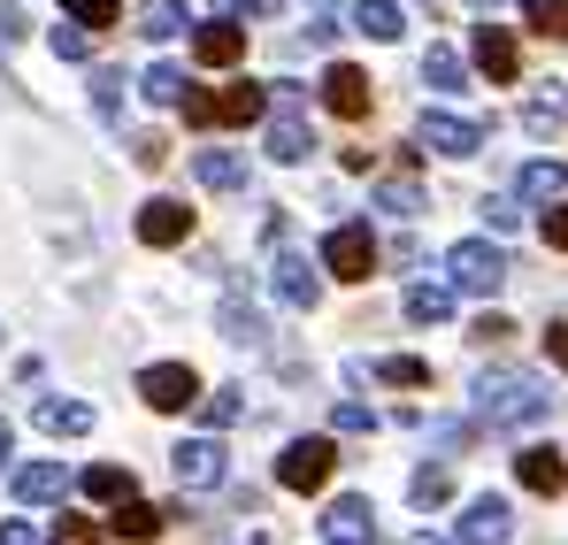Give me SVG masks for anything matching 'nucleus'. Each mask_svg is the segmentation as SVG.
<instances>
[{
  "instance_id": "f257e3e1",
  "label": "nucleus",
  "mask_w": 568,
  "mask_h": 545,
  "mask_svg": "<svg viewBox=\"0 0 568 545\" xmlns=\"http://www.w3.org/2000/svg\"><path fill=\"white\" fill-rule=\"evenodd\" d=\"M476 415L491 431H538L554 415V392L530 376V369H484L476 376Z\"/></svg>"
},
{
  "instance_id": "f03ea898",
  "label": "nucleus",
  "mask_w": 568,
  "mask_h": 545,
  "mask_svg": "<svg viewBox=\"0 0 568 545\" xmlns=\"http://www.w3.org/2000/svg\"><path fill=\"white\" fill-rule=\"evenodd\" d=\"M178 108H185L192 131H215V123H254V115L270 108V85H254V78H239V85H223V92L185 85V92H178Z\"/></svg>"
},
{
  "instance_id": "7ed1b4c3",
  "label": "nucleus",
  "mask_w": 568,
  "mask_h": 545,
  "mask_svg": "<svg viewBox=\"0 0 568 545\" xmlns=\"http://www.w3.org/2000/svg\"><path fill=\"white\" fill-rule=\"evenodd\" d=\"M307 147H315V131H307V92L300 85H277L270 92V162H307Z\"/></svg>"
},
{
  "instance_id": "20e7f679",
  "label": "nucleus",
  "mask_w": 568,
  "mask_h": 545,
  "mask_svg": "<svg viewBox=\"0 0 568 545\" xmlns=\"http://www.w3.org/2000/svg\"><path fill=\"white\" fill-rule=\"evenodd\" d=\"M446 270H454V292H484V300H491L515 262H507V246H491V239H462V246L446 254Z\"/></svg>"
},
{
  "instance_id": "39448f33",
  "label": "nucleus",
  "mask_w": 568,
  "mask_h": 545,
  "mask_svg": "<svg viewBox=\"0 0 568 545\" xmlns=\"http://www.w3.org/2000/svg\"><path fill=\"white\" fill-rule=\"evenodd\" d=\"M315 270L346 276V284H369L377 276V239H369V223H338L331 239H323V262Z\"/></svg>"
},
{
  "instance_id": "423d86ee",
  "label": "nucleus",
  "mask_w": 568,
  "mask_h": 545,
  "mask_svg": "<svg viewBox=\"0 0 568 545\" xmlns=\"http://www.w3.org/2000/svg\"><path fill=\"white\" fill-rule=\"evenodd\" d=\"M331 468H338V446H331V438H292L277 454V484L284 492H323Z\"/></svg>"
},
{
  "instance_id": "0eeeda50",
  "label": "nucleus",
  "mask_w": 568,
  "mask_h": 545,
  "mask_svg": "<svg viewBox=\"0 0 568 545\" xmlns=\"http://www.w3.org/2000/svg\"><path fill=\"white\" fill-rule=\"evenodd\" d=\"M139 400H146L154 415H178V407L200 400V376H192L185 362H154V369H139Z\"/></svg>"
},
{
  "instance_id": "6e6552de",
  "label": "nucleus",
  "mask_w": 568,
  "mask_h": 545,
  "mask_svg": "<svg viewBox=\"0 0 568 545\" xmlns=\"http://www.w3.org/2000/svg\"><path fill=\"white\" fill-rule=\"evenodd\" d=\"M415 147H430V154H446V162H469L476 147H484V123L430 108V115H423V131H415Z\"/></svg>"
},
{
  "instance_id": "1a4fd4ad",
  "label": "nucleus",
  "mask_w": 568,
  "mask_h": 545,
  "mask_svg": "<svg viewBox=\"0 0 568 545\" xmlns=\"http://www.w3.org/2000/svg\"><path fill=\"white\" fill-rule=\"evenodd\" d=\"M170 468H178L185 492H215V484L231 476V454H223V438H185V446L170 454Z\"/></svg>"
},
{
  "instance_id": "9d476101",
  "label": "nucleus",
  "mask_w": 568,
  "mask_h": 545,
  "mask_svg": "<svg viewBox=\"0 0 568 545\" xmlns=\"http://www.w3.org/2000/svg\"><path fill=\"white\" fill-rule=\"evenodd\" d=\"M323 545H377V507H369L362 492L331 499V507H323Z\"/></svg>"
},
{
  "instance_id": "9b49d317",
  "label": "nucleus",
  "mask_w": 568,
  "mask_h": 545,
  "mask_svg": "<svg viewBox=\"0 0 568 545\" xmlns=\"http://www.w3.org/2000/svg\"><path fill=\"white\" fill-rule=\"evenodd\" d=\"M270 292H277L292 315H307V307L323 300V276H315V262H300V254H277V262H270Z\"/></svg>"
},
{
  "instance_id": "f8f14e48",
  "label": "nucleus",
  "mask_w": 568,
  "mask_h": 545,
  "mask_svg": "<svg viewBox=\"0 0 568 545\" xmlns=\"http://www.w3.org/2000/svg\"><path fill=\"white\" fill-rule=\"evenodd\" d=\"M323 108H331L338 123H362V115H369V78H362L354 62H331V70H323Z\"/></svg>"
},
{
  "instance_id": "ddd939ff",
  "label": "nucleus",
  "mask_w": 568,
  "mask_h": 545,
  "mask_svg": "<svg viewBox=\"0 0 568 545\" xmlns=\"http://www.w3.org/2000/svg\"><path fill=\"white\" fill-rule=\"evenodd\" d=\"M185 239H192L185 200H146V208H139V246H185Z\"/></svg>"
},
{
  "instance_id": "4468645a",
  "label": "nucleus",
  "mask_w": 568,
  "mask_h": 545,
  "mask_svg": "<svg viewBox=\"0 0 568 545\" xmlns=\"http://www.w3.org/2000/svg\"><path fill=\"white\" fill-rule=\"evenodd\" d=\"M507 538H515V507H507L499 492L469 499V515H462V545H507Z\"/></svg>"
},
{
  "instance_id": "2eb2a0df",
  "label": "nucleus",
  "mask_w": 568,
  "mask_h": 545,
  "mask_svg": "<svg viewBox=\"0 0 568 545\" xmlns=\"http://www.w3.org/2000/svg\"><path fill=\"white\" fill-rule=\"evenodd\" d=\"M239 54H246V23H200L192 31V62L200 70H231Z\"/></svg>"
},
{
  "instance_id": "dca6fc26",
  "label": "nucleus",
  "mask_w": 568,
  "mask_h": 545,
  "mask_svg": "<svg viewBox=\"0 0 568 545\" xmlns=\"http://www.w3.org/2000/svg\"><path fill=\"white\" fill-rule=\"evenodd\" d=\"M476 70H484L491 85H507V78L523 70V54H515V39H507V23H476Z\"/></svg>"
},
{
  "instance_id": "f3484780",
  "label": "nucleus",
  "mask_w": 568,
  "mask_h": 545,
  "mask_svg": "<svg viewBox=\"0 0 568 545\" xmlns=\"http://www.w3.org/2000/svg\"><path fill=\"white\" fill-rule=\"evenodd\" d=\"M192 178L207 184V192H246V154H231V147H200V154H192Z\"/></svg>"
},
{
  "instance_id": "a211bd4d",
  "label": "nucleus",
  "mask_w": 568,
  "mask_h": 545,
  "mask_svg": "<svg viewBox=\"0 0 568 545\" xmlns=\"http://www.w3.org/2000/svg\"><path fill=\"white\" fill-rule=\"evenodd\" d=\"M108 523H115V538H139V545H146V538H162V531H170V507H146V499H131V492H123Z\"/></svg>"
},
{
  "instance_id": "6ab92c4d",
  "label": "nucleus",
  "mask_w": 568,
  "mask_h": 545,
  "mask_svg": "<svg viewBox=\"0 0 568 545\" xmlns=\"http://www.w3.org/2000/svg\"><path fill=\"white\" fill-rule=\"evenodd\" d=\"M515 476H523L530 492H546V499H554V492H568V461L554 454V446H530V454H515Z\"/></svg>"
},
{
  "instance_id": "aec40b11",
  "label": "nucleus",
  "mask_w": 568,
  "mask_h": 545,
  "mask_svg": "<svg viewBox=\"0 0 568 545\" xmlns=\"http://www.w3.org/2000/svg\"><path fill=\"white\" fill-rule=\"evenodd\" d=\"M31 415H39L47 438H85V431H93V407H85V400H39Z\"/></svg>"
},
{
  "instance_id": "412c9836",
  "label": "nucleus",
  "mask_w": 568,
  "mask_h": 545,
  "mask_svg": "<svg viewBox=\"0 0 568 545\" xmlns=\"http://www.w3.org/2000/svg\"><path fill=\"white\" fill-rule=\"evenodd\" d=\"M62 492H70L62 461H31V468H16V499H23V507H47V499H62Z\"/></svg>"
},
{
  "instance_id": "4be33fe9",
  "label": "nucleus",
  "mask_w": 568,
  "mask_h": 545,
  "mask_svg": "<svg viewBox=\"0 0 568 545\" xmlns=\"http://www.w3.org/2000/svg\"><path fill=\"white\" fill-rule=\"evenodd\" d=\"M354 31H369V39H399L407 31V16H399V0H354Z\"/></svg>"
},
{
  "instance_id": "5701e85b",
  "label": "nucleus",
  "mask_w": 568,
  "mask_h": 545,
  "mask_svg": "<svg viewBox=\"0 0 568 545\" xmlns=\"http://www.w3.org/2000/svg\"><path fill=\"white\" fill-rule=\"evenodd\" d=\"M78 492H85V499H100V507H115V499L131 492V468H115V461H93V468L78 476Z\"/></svg>"
},
{
  "instance_id": "b1692460",
  "label": "nucleus",
  "mask_w": 568,
  "mask_h": 545,
  "mask_svg": "<svg viewBox=\"0 0 568 545\" xmlns=\"http://www.w3.org/2000/svg\"><path fill=\"white\" fill-rule=\"evenodd\" d=\"M454 315V284H407V323H446Z\"/></svg>"
},
{
  "instance_id": "393cba45",
  "label": "nucleus",
  "mask_w": 568,
  "mask_h": 545,
  "mask_svg": "<svg viewBox=\"0 0 568 545\" xmlns=\"http://www.w3.org/2000/svg\"><path fill=\"white\" fill-rule=\"evenodd\" d=\"M192 16H185V0H139V31L146 39H178Z\"/></svg>"
},
{
  "instance_id": "a878e982",
  "label": "nucleus",
  "mask_w": 568,
  "mask_h": 545,
  "mask_svg": "<svg viewBox=\"0 0 568 545\" xmlns=\"http://www.w3.org/2000/svg\"><path fill=\"white\" fill-rule=\"evenodd\" d=\"M462 78H469V70H462L454 47H430V54H423V85L430 92H462Z\"/></svg>"
},
{
  "instance_id": "bb28decb",
  "label": "nucleus",
  "mask_w": 568,
  "mask_h": 545,
  "mask_svg": "<svg viewBox=\"0 0 568 545\" xmlns=\"http://www.w3.org/2000/svg\"><path fill=\"white\" fill-rule=\"evenodd\" d=\"M354 376H384V384H430V362L392 354V362H354Z\"/></svg>"
},
{
  "instance_id": "cd10ccee",
  "label": "nucleus",
  "mask_w": 568,
  "mask_h": 545,
  "mask_svg": "<svg viewBox=\"0 0 568 545\" xmlns=\"http://www.w3.org/2000/svg\"><path fill=\"white\" fill-rule=\"evenodd\" d=\"M178 92H185V70H178V62H154V70L139 78V100H154V108H178Z\"/></svg>"
},
{
  "instance_id": "c85d7f7f",
  "label": "nucleus",
  "mask_w": 568,
  "mask_h": 545,
  "mask_svg": "<svg viewBox=\"0 0 568 545\" xmlns=\"http://www.w3.org/2000/svg\"><path fill=\"white\" fill-rule=\"evenodd\" d=\"M568 192V162H530L523 170V200H561Z\"/></svg>"
},
{
  "instance_id": "c756f323",
  "label": "nucleus",
  "mask_w": 568,
  "mask_h": 545,
  "mask_svg": "<svg viewBox=\"0 0 568 545\" xmlns=\"http://www.w3.org/2000/svg\"><path fill=\"white\" fill-rule=\"evenodd\" d=\"M523 23L538 39H568V0H523Z\"/></svg>"
},
{
  "instance_id": "7c9ffc66",
  "label": "nucleus",
  "mask_w": 568,
  "mask_h": 545,
  "mask_svg": "<svg viewBox=\"0 0 568 545\" xmlns=\"http://www.w3.org/2000/svg\"><path fill=\"white\" fill-rule=\"evenodd\" d=\"M223 339H231V346H262V315H254L246 300H231V307H223Z\"/></svg>"
},
{
  "instance_id": "2f4dec72",
  "label": "nucleus",
  "mask_w": 568,
  "mask_h": 545,
  "mask_svg": "<svg viewBox=\"0 0 568 545\" xmlns=\"http://www.w3.org/2000/svg\"><path fill=\"white\" fill-rule=\"evenodd\" d=\"M239 415H246V400H239V392H200V423H207V431H231Z\"/></svg>"
},
{
  "instance_id": "473e14b6",
  "label": "nucleus",
  "mask_w": 568,
  "mask_h": 545,
  "mask_svg": "<svg viewBox=\"0 0 568 545\" xmlns=\"http://www.w3.org/2000/svg\"><path fill=\"white\" fill-rule=\"evenodd\" d=\"M47 47H54L62 62H85V54H93V31H85V23H54V31H47Z\"/></svg>"
},
{
  "instance_id": "72a5a7b5",
  "label": "nucleus",
  "mask_w": 568,
  "mask_h": 545,
  "mask_svg": "<svg viewBox=\"0 0 568 545\" xmlns=\"http://www.w3.org/2000/svg\"><path fill=\"white\" fill-rule=\"evenodd\" d=\"M407 492H415V507H446V499H454V476H446V468H415Z\"/></svg>"
},
{
  "instance_id": "f704fd0d",
  "label": "nucleus",
  "mask_w": 568,
  "mask_h": 545,
  "mask_svg": "<svg viewBox=\"0 0 568 545\" xmlns=\"http://www.w3.org/2000/svg\"><path fill=\"white\" fill-rule=\"evenodd\" d=\"M377 200L392 208V215H423V208H430V200H423V184H415V178H392V184L377 192Z\"/></svg>"
},
{
  "instance_id": "c9c22d12",
  "label": "nucleus",
  "mask_w": 568,
  "mask_h": 545,
  "mask_svg": "<svg viewBox=\"0 0 568 545\" xmlns=\"http://www.w3.org/2000/svg\"><path fill=\"white\" fill-rule=\"evenodd\" d=\"M561 115H568V92H546V100H530V108H523V123H530V131H554Z\"/></svg>"
},
{
  "instance_id": "e433bc0d",
  "label": "nucleus",
  "mask_w": 568,
  "mask_h": 545,
  "mask_svg": "<svg viewBox=\"0 0 568 545\" xmlns=\"http://www.w3.org/2000/svg\"><path fill=\"white\" fill-rule=\"evenodd\" d=\"M62 8H70V23H85V31H93V23H115V16H123V0H62Z\"/></svg>"
},
{
  "instance_id": "4c0bfd02",
  "label": "nucleus",
  "mask_w": 568,
  "mask_h": 545,
  "mask_svg": "<svg viewBox=\"0 0 568 545\" xmlns=\"http://www.w3.org/2000/svg\"><path fill=\"white\" fill-rule=\"evenodd\" d=\"M331 431H346V438H354V431H377V415H369L362 400H338V407H331Z\"/></svg>"
},
{
  "instance_id": "58836bf2",
  "label": "nucleus",
  "mask_w": 568,
  "mask_h": 545,
  "mask_svg": "<svg viewBox=\"0 0 568 545\" xmlns=\"http://www.w3.org/2000/svg\"><path fill=\"white\" fill-rule=\"evenodd\" d=\"M47 545H100V523H85V515H62Z\"/></svg>"
},
{
  "instance_id": "ea45409f",
  "label": "nucleus",
  "mask_w": 568,
  "mask_h": 545,
  "mask_svg": "<svg viewBox=\"0 0 568 545\" xmlns=\"http://www.w3.org/2000/svg\"><path fill=\"white\" fill-rule=\"evenodd\" d=\"M131 162H139V170H162V162H170V139H154V131L131 139Z\"/></svg>"
},
{
  "instance_id": "a19ab883",
  "label": "nucleus",
  "mask_w": 568,
  "mask_h": 545,
  "mask_svg": "<svg viewBox=\"0 0 568 545\" xmlns=\"http://www.w3.org/2000/svg\"><path fill=\"white\" fill-rule=\"evenodd\" d=\"M331 39H338V8H315L307 16V47H331Z\"/></svg>"
},
{
  "instance_id": "79ce46f5",
  "label": "nucleus",
  "mask_w": 568,
  "mask_h": 545,
  "mask_svg": "<svg viewBox=\"0 0 568 545\" xmlns=\"http://www.w3.org/2000/svg\"><path fill=\"white\" fill-rule=\"evenodd\" d=\"M484 223H491V231H515L523 208H515V200H484Z\"/></svg>"
},
{
  "instance_id": "37998d69",
  "label": "nucleus",
  "mask_w": 568,
  "mask_h": 545,
  "mask_svg": "<svg viewBox=\"0 0 568 545\" xmlns=\"http://www.w3.org/2000/svg\"><path fill=\"white\" fill-rule=\"evenodd\" d=\"M507 331H515V323H507V315H476V331H469V339H484V346H499V339H507Z\"/></svg>"
},
{
  "instance_id": "c03bdc74",
  "label": "nucleus",
  "mask_w": 568,
  "mask_h": 545,
  "mask_svg": "<svg viewBox=\"0 0 568 545\" xmlns=\"http://www.w3.org/2000/svg\"><path fill=\"white\" fill-rule=\"evenodd\" d=\"M546 246H568V208H554V200H546Z\"/></svg>"
},
{
  "instance_id": "a18cd8bd",
  "label": "nucleus",
  "mask_w": 568,
  "mask_h": 545,
  "mask_svg": "<svg viewBox=\"0 0 568 545\" xmlns=\"http://www.w3.org/2000/svg\"><path fill=\"white\" fill-rule=\"evenodd\" d=\"M430 438H438V446L454 454V446H469V423H430Z\"/></svg>"
},
{
  "instance_id": "49530a36",
  "label": "nucleus",
  "mask_w": 568,
  "mask_h": 545,
  "mask_svg": "<svg viewBox=\"0 0 568 545\" xmlns=\"http://www.w3.org/2000/svg\"><path fill=\"white\" fill-rule=\"evenodd\" d=\"M115 108H123V78L108 70V78H100V115H115Z\"/></svg>"
},
{
  "instance_id": "de8ad7c7",
  "label": "nucleus",
  "mask_w": 568,
  "mask_h": 545,
  "mask_svg": "<svg viewBox=\"0 0 568 545\" xmlns=\"http://www.w3.org/2000/svg\"><path fill=\"white\" fill-rule=\"evenodd\" d=\"M23 39V8H0V47H16Z\"/></svg>"
},
{
  "instance_id": "09e8293b",
  "label": "nucleus",
  "mask_w": 568,
  "mask_h": 545,
  "mask_svg": "<svg viewBox=\"0 0 568 545\" xmlns=\"http://www.w3.org/2000/svg\"><path fill=\"white\" fill-rule=\"evenodd\" d=\"M546 354H554V369H568V323H554V331H546Z\"/></svg>"
},
{
  "instance_id": "8fccbe9b",
  "label": "nucleus",
  "mask_w": 568,
  "mask_h": 545,
  "mask_svg": "<svg viewBox=\"0 0 568 545\" xmlns=\"http://www.w3.org/2000/svg\"><path fill=\"white\" fill-rule=\"evenodd\" d=\"M0 545H39V538H31V523H0Z\"/></svg>"
},
{
  "instance_id": "3c124183",
  "label": "nucleus",
  "mask_w": 568,
  "mask_h": 545,
  "mask_svg": "<svg viewBox=\"0 0 568 545\" xmlns=\"http://www.w3.org/2000/svg\"><path fill=\"white\" fill-rule=\"evenodd\" d=\"M223 8H246V16H270V8H284V0H223Z\"/></svg>"
},
{
  "instance_id": "603ef678",
  "label": "nucleus",
  "mask_w": 568,
  "mask_h": 545,
  "mask_svg": "<svg viewBox=\"0 0 568 545\" xmlns=\"http://www.w3.org/2000/svg\"><path fill=\"white\" fill-rule=\"evenodd\" d=\"M8 446H16V438H8V423H0V468H8Z\"/></svg>"
},
{
  "instance_id": "864d4df0",
  "label": "nucleus",
  "mask_w": 568,
  "mask_h": 545,
  "mask_svg": "<svg viewBox=\"0 0 568 545\" xmlns=\"http://www.w3.org/2000/svg\"><path fill=\"white\" fill-rule=\"evenodd\" d=\"M415 545H446V538H430V531H423V538H415Z\"/></svg>"
},
{
  "instance_id": "5fc2aeb1",
  "label": "nucleus",
  "mask_w": 568,
  "mask_h": 545,
  "mask_svg": "<svg viewBox=\"0 0 568 545\" xmlns=\"http://www.w3.org/2000/svg\"><path fill=\"white\" fill-rule=\"evenodd\" d=\"M476 8H484V16H491V8H499V0H476Z\"/></svg>"
}]
</instances>
